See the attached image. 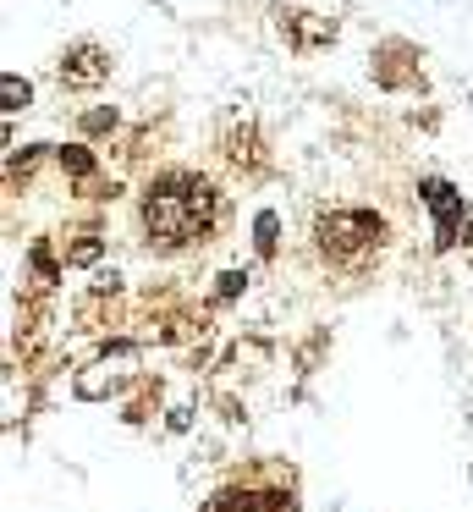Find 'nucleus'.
<instances>
[{
	"label": "nucleus",
	"instance_id": "obj_2",
	"mask_svg": "<svg viewBox=\"0 0 473 512\" xmlns=\"http://www.w3.org/2000/svg\"><path fill=\"white\" fill-rule=\"evenodd\" d=\"M385 243H391V226L380 210H363V204H325L308 226V259L319 265V276L330 281H363L380 270Z\"/></svg>",
	"mask_w": 473,
	"mask_h": 512
},
{
	"label": "nucleus",
	"instance_id": "obj_1",
	"mask_svg": "<svg viewBox=\"0 0 473 512\" xmlns=\"http://www.w3.org/2000/svg\"><path fill=\"white\" fill-rule=\"evenodd\" d=\"M226 221V199L198 171H160L138 193V232L154 254H187L204 248Z\"/></svg>",
	"mask_w": 473,
	"mask_h": 512
},
{
	"label": "nucleus",
	"instance_id": "obj_3",
	"mask_svg": "<svg viewBox=\"0 0 473 512\" xmlns=\"http://www.w3.org/2000/svg\"><path fill=\"white\" fill-rule=\"evenodd\" d=\"M110 78V56L99 45H88V39H77V45L61 50V61H55V83L61 89H99V83Z\"/></svg>",
	"mask_w": 473,
	"mask_h": 512
},
{
	"label": "nucleus",
	"instance_id": "obj_5",
	"mask_svg": "<svg viewBox=\"0 0 473 512\" xmlns=\"http://www.w3.org/2000/svg\"><path fill=\"white\" fill-rule=\"evenodd\" d=\"M6 100H11V111H17V100H28V83H17V78H6Z\"/></svg>",
	"mask_w": 473,
	"mask_h": 512
},
{
	"label": "nucleus",
	"instance_id": "obj_4",
	"mask_svg": "<svg viewBox=\"0 0 473 512\" xmlns=\"http://www.w3.org/2000/svg\"><path fill=\"white\" fill-rule=\"evenodd\" d=\"M215 512H292L286 496H264V490H220Z\"/></svg>",
	"mask_w": 473,
	"mask_h": 512
}]
</instances>
